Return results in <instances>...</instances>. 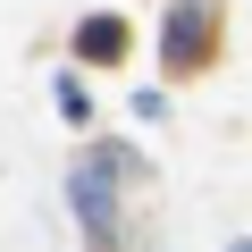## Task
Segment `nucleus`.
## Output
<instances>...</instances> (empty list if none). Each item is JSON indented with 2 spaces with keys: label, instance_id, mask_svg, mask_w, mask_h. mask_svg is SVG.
I'll return each instance as SVG.
<instances>
[{
  "label": "nucleus",
  "instance_id": "f03ea898",
  "mask_svg": "<svg viewBox=\"0 0 252 252\" xmlns=\"http://www.w3.org/2000/svg\"><path fill=\"white\" fill-rule=\"evenodd\" d=\"M126 168V152H84V177H76V202H84V227H93V244L109 252V177Z\"/></svg>",
  "mask_w": 252,
  "mask_h": 252
},
{
  "label": "nucleus",
  "instance_id": "7ed1b4c3",
  "mask_svg": "<svg viewBox=\"0 0 252 252\" xmlns=\"http://www.w3.org/2000/svg\"><path fill=\"white\" fill-rule=\"evenodd\" d=\"M76 59H93V67L126 59V26H118V17H84V26H76Z\"/></svg>",
  "mask_w": 252,
  "mask_h": 252
},
{
  "label": "nucleus",
  "instance_id": "f257e3e1",
  "mask_svg": "<svg viewBox=\"0 0 252 252\" xmlns=\"http://www.w3.org/2000/svg\"><path fill=\"white\" fill-rule=\"evenodd\" d=\"M160 59H168V76H185V67L210 59V0H177V9H168V42H160Z\"/></svg>",
  "mask_w": 252,
  "mask_h": 252
},
{
  "label": "nucleus",
  "instance_id": "20e7f679",
  "mask_svg": "<svg viewBox=\"0 0 252 252\" xmlns=\"http://www.w3.org/2000/svg\"><path fill=\"white\" fill-rule=\"evenodd\" d=\"M227 252H252V244H227Z\"/></svg>",
  "mask_w": 252,
  "mask_h": 252
}]
</instances>
